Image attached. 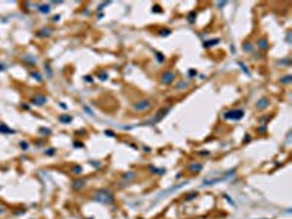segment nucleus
Returning <instances> with one entry per match:
<instances>
[{
  "label": "nucleus",
  "mask_w": 292,
  "mask_h": 219,
  "mask_svg": "<svg viewBox=\"0 0 292 219\" xmlns=\"http://www.w3.org/2000/svg\"><path fill=\"white\" fill-rule=\"evenodd\" d=\"M48 10H50V6H41L40 7V12H42V13H45V12L48 13Z\"/></svg>",
  "instance_id": "7"
},
{
  "label": "nucleus",
  "mask_w": 292,
  "mask_h": 219,
  "mask_svg": "<svg viewBox=\"0 0 292 219\" xmlns=\"http://www.w3.org/2000/svg\"><path fill=\"white\" fill-rule=\"evenodd\" d=\"M1 70H4V67H3V66L0 64V72H1Z\"/></svg>",
  "instance_id": "8"
},
{
  "label": "nucleus",
  "mask_w": 292,
  "mask_h": 219,
  "mask_svg": "<svg viewBox=\"0 0 292 219\" xmlns=\"http://www.w3.org/2000/svg\"><path fill=\"white\" fill-rule=\"evenodd\" d=\"M175 79V76H174V73L172 72H165L164 75H162V83H165V85H168V83H171L172 81Z\"/></svg>",
  "instance_id": "2"
},
{
  "label": "nucleus",
  "mask_w": 292,
  "mask_h": 219,
  "mask_svg": "<svg viewBox=\"0 0 292 219\" xmlns=\"http://www.w3.org/2000/svg\"><path fill=\"white\" fill-rule=\"evenodd\" d=\"M151 107H152V101L151 100H143V101H139L138 104H135V110H138V111H145V110H148Z\"/></svg>",
  "instance_id": "1"
},
{
  "label": "nucleus",
  "mask_w": 292,
  "mask_h": 219,
  "mask_svg": "<svg viewBox=\"0 0 292 219\" xmlns=\"http://www.w3.org/2000/svg\"><path fill=\"white\" fill-rule=\"evenodd\" d=\"M267 104H269V102H267V100H266V98H263V100L260 101V104H257V110H263V108H264Z\"/></svg>",
  "instance_id": "4"
},
{
  "label": "nucleus",
  "mask_w": 292,
  "mask_h": 219,
  "mask_svg": "<svg viewBox=\"0 0 292 219\" xmlns=\"http://www.w3.org/2000/svg\"><path fill=\"white\" fill-rule=\"evenodd\" d=\"M189 169H191V171H199V169H202V165H200V164H196V165L189 167Z\"/></svg>",
  "instance_id": "6"
},
{
  "label": "nucleus",
  "mask_w": 292,
  "mask_h": 219,
  "mask_svg": "<svg viewBox=\"0 0 292 219\" xmlns=\"http://www.w3.org/2000/svg\"><path fill=\"white\" fill-rule=\"evenodd\" d=\"M258 47H260V48H266V47H267V41H266V40H260V41H258Z\"/></svg>",
  "instance_id": "5"
},
{
  "label": "nucleus",
  "mask_w": 292,
  "mask_h": 219,
  "mask_svg": "<svg viewBox=\"0 0 292 219\" xmlns=\"http://www.w3.org/2000/svg\"><path fill=\"white\" fill-rule=\"evenodd\" d=\"M32 101H34V104H38V105H42V104L45 102V97H37V98H34Z\"/></svg>",
  "instance_id": "3"
}]
</instances>
